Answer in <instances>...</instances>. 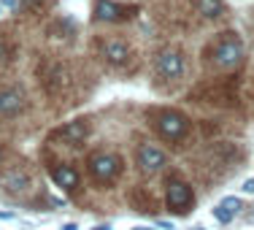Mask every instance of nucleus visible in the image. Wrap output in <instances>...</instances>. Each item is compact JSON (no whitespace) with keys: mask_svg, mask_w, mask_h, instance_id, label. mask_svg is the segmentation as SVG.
I'll return each instance as SVG.
<instances>
[{"mask_svg":"<svg viewBox=\"0 0 254 230\" xmlns=\"http://www.w3.org/2000/svg\"><path fill=\"white\" fill-rule=\"evenodd\" d=\"M0 157H3V147H0Z\"/></svg>","mask_w":254,"mask_h":230,"instance_id":"b1692460","label":"nucleus"},{"mask_svg":"<svg viewBox=\"0 0 254 230\" xmlns=\"http://www.w3.org/2000/svg\"><path fill=\"white\" fill-rule=\"evenodd\" d=\"M44 3H46V0H22V5H25L27 11H33V14H35V11H41V5H44Z\"/></svg>","mask_w":254,"mask_h":230,"instance_id":"f3484780","label":"nucleus"},{"mask_svg":"<svg viewBox=\"0 0 254 230\" xmlns=\"http://www.w3.org/2000/svg\"><path fill=\"white\" fill-rule=\"evenodd\" d=\"M100 57H103V63L111 65V68H125L132 57V49L125 41L111 38V41H106V44H100Z\"/></svg>","mask_w":254,"mask_h":230,"instance_id":"423d86ee","label":"nucleus"},{"mask_svg":"<svg viewBox=\"0 0 254 230\" xmlns=\"http://www.w3.org/2000/svg\"><path fill=\"white\" fill-rule=\"evenodd\" d=\"M11 60H14V46L8 44V38H5V35H0V71H3Z\"/></svg>","mask_w":254,"mask_h":230,"instance_id":"dca6fc26","label":"nucleus"},{"mask_svg":"<svg viewBox=\"0 0 254 230\" xmlns=\"http://www.w3.org/2000/svg\"><path fill=\"white\" fill-rule=\"evenodd\" d=\"M241 211V201L238 198H225L222 203H216L214 206V217L219 222H230V220H235V214Z\"/></svg>","mask_w":254,"mask_h":230,"instance_id":"ddd939ff","label":"nucleus"},{"mask_svg":"<svg viewBox=\"0 0 254 230\" xmlns=\"http://www.w3.org/2000/svg\"><path fill=\"white\" fill-rule=\"evenodd\" d=\"M168 192H165V198H168V209H173V211H179V214H184V211H190V206L195 203V192H192V187L187 184L184 179H179V176H173V179H168Z\"/></svg>","mask_w":254,"mask_h":230,"instance_id":"20e7f679","label":"nucleus"},{"mask_svg":"<svg viewBox=\"0 0 254 230\" xmlns=\"http://www.w3.org/2000/svg\"><path fill=\"white\" fill-rule=\"evenodd\" d=\"M154 130L165 141H181L187 136V130H190V119L181 111H160L154 117Z\"/></svg>","mask_w":254,"mask_h":230,"instance_id":"7ed1b4c3","label":"nucleus"},{"mask_svg":"<svg viewBox=\"0 0 254 230\" xmlns=\"http://www.w3.org/2000/svg\"><path fill=\"white\" fill-rule=\"evenodd\" d=\"M0 14H3V3H0Z\"/></svg>","mask_w":254,"mask_h":230,"instance_id":"5701e85b","label":"nucleus"},{"mask_svg":"<svg viewBox=\"0 0 254 230\" xmlns=\"http://www.w3.org/2000/svg\"><path fill=\"white\" fill-rule=\"evenodd\" d=\"M135 162L143 173H160L168 165V157L162 149H157L154 144H141L135 152Z\"/></svg>","mask_w":254,"mask_h":230,"instance_id":"39448f33","label":"nucleus"},{"mask_svg":"<svg viewBox=\"0 0 254 230\" xmlns=\"http://www.w3.org/2000/svg\"><path fill=\"white\" fill-rule=\"evenodd\" d=\"M157 74L162 78H179L184 74V54L179 49H162L157 54Z\"/></svg>","mask_w":254,"mask_h":230,"instance_id":"0eeeda50","label":"nucleus"},{"mask_svg":"<svg viewBox=\"0 0 254 230\" xmlns=\"http://www.w3.org/2000/svg\"><path fill=\"white\" fill-rule=\"evenodd\" d=\"M244 192H246V195H254V179H246L244 181Z\"/></svg>","mask_w":254,"mask_h":230,"instance_id":"a211bd4d","label":"nucleus"},{"mask_svg":"<svg viewBox=\"0 0 254 230\" xmlns=\"http://www.w3.org/2000/svg\"><path fill=\"white\" fill-rule=\"evenodd\" d=\"M3 187H5V192H11V195H22V192L30 190V179H27L25 171H19V168H16V171L5 173Z\"/></svg>","mask_w":254,"mask_h":230,"instance_id":"f8f14e48","label":"nucleus"},{"mask_svg":"<svg viewBox=\"0 0 254 230\" xmlns=\"http://www.w3.org/2000/svg\"><path fill=\"white\" fill-rule=\"evenodd\" d=\"M87 168H89V176H92L95 181L111 184V181L122 173V160H119L117 154H111V152H98V154L89 157Z\"/></svg>","mask_w":254,"mask_h":230,"instance_id":"f03ea898","label":"nucleus"},{"mask_svg":"<svg viewBox=\"0 0 254 230\" xmlns=\"http://www.w3.org/2000/svg\"><path fill=\"white\" fill-rule=\"evenodd\" d=\"M52 179H54V184L63 187V190H76L78 187V173L70 165H54L52 168Z\"/></svg>","mask_w":254,"mask_h":230,"instance_id":"9b49d317","label":"nucleus"},{"mask_svg":"<svg viewBox=\"0 0 254 230\" xmlns=\"http://www.w3.org/2000/svg\"><path fill=\"white\" fill-rule=\"evenodd\" d=\"M211 60L216 68H235L244 60V41L235 33H222V38L211 44Z\"/></svg>","mask_w":254,"mask_h":230,"instance_id":"f257e3e1","label":"nucleus"},{"mask_svg":"<svg viewBox=\"0 0 254 230\" xmlns=\"http://www.w3.org/2000/svg\"><path fill=\"white\" fill-rule=\"evenodd\" d=\"M92 230H111V225H98V228H92Z\"/></svg>","mask_w":254,"mask_h":230,"instance_id":"412c9836","label":"nucleus"},{"mask_svg":"<svg viewBox=\"0 0 254 230\" xmlns=\"http://www.w3.org/2000/svg\"><path fill=\"white\" fill-rule=\"evenodd\" d=\"M195 8L203 19H219L225 14V3L222 0H195Z\"/></svg>","mask_w":254,"mask_h":230,"instance_id":"4468645a","label":"nucleus"},{"mask_svg":"<svg viewBox=\"0 0 254 230\" xmlns=\"http://www.w3.org/2000/svg\"><path fill=\"white\" fill-rule=\"evenodd\" d=\"M135 230H152V228H135Z\"/></svg>","mask_w":254,"mask_h":230,"instance_id":"4be33fe9","label":"nucleus"},{"mask_svg":"<svg viewBox=\"0 0 254 230\" xmlns=\"http://www.w3.org/2000/svg\"><path fill=\"white\" fill-rule=\"evenodd\" d=\"M130 201H132V206H135V211H154V198H152V192H149L146 187L132 190Z\"/></svg>","mask_w":254,"mask_h":230,"instance_id":"2eb2a0df","label":"nucleus"},{"mask_svg":"<svg viewBox=\"0 0 254 230\" xmlns=\"http://www.w3.org/2000/svg\"><path fill=\"white\" fill-rule=\"evenodd\" d=\"M3 5H16V0H0Z\"/></svg>","mask_w":254,"mask_h":230,"instance_id":"aec40b11","label":"nucleus"},{"mask_svg":"<svg viewBox=\"0 0 254 230\" xmlns=\"http://www.w3.org/2000/svg\"><path fill=\"white\" fill-rule=\"evenodd\" d=\"M95 16H98L100 22H122V19L130 16V8L117 5V3H111V0H98V5H95Z\"/></svg>","mask_w":254,"mask_h":230,"instance_id":"9d476101","label":"nucleus"},{"mask_svg":"<svg viewBox=\"0 0 254 230\" xmlns=\"http://www.w3.org/2000/svg\"><path fill=\"white\" fill-rule=\"evenodd\" d=\"M63 230H76V225H73V222H68V225H63Z\"/></svg>","mask_w":254,"mask_h":230,"instance_id":"6ab92c4d","label":"nucleus"},{"mask_svg":"<svg viewBox=\"0 0 254 230\" xmlns=\"http://www.w3.org/2000/svg\"><path fill=\"white\" fill-rule=\"evenodd\" d=\"M89 136V122L87 119H73V122L63 125L60 130H54L52 138H57V141H63L65 147H78V144H84V138Z\"/></svg>","mask_w":254,"mask_h":230,"instance_id":"6e6552de","label":"nucleus"},{"mask_svg":"<svg viewBox=\"0 0 254 230\" xmlns=\"http://www.w3.org/2000/svg\"><path fill=\"white\" fill-rule=\"evenodd\" d=\"M22 108H25V92L19 87H0V117H11Z\"/></svg>","mask_w":254,"mask_h":230,"instance_id":"1a4fd4ad","label":"nucleus"}]
</instances>
